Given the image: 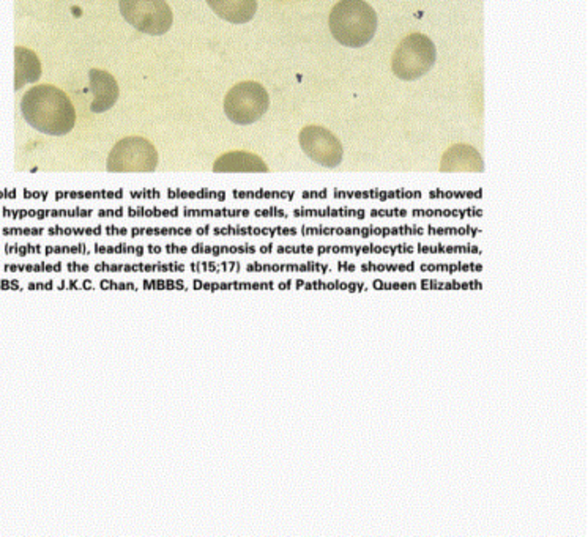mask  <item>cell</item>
Here are the masks:
<instances>
[{
    "mask_svg": "<svg viewBox=\"0 0 588 537\" xmlns=\"http://www.w3.org/2000/svg\"><path fill=\"white\" fill-rule=\"evenodd\" d=\"M21 112L24 120L43 135L66 136L76 125V111L68 95L47 84L30 88L24 95Z\"/></svg>",
    "mask_w": 588,
    "mask_h": 537,
    "instance_id": "obj_1",
    "label": "cell"
},
{
    "mask_svg": "<svg viewBox=\"0 0 588 537\" xmlns=\"http://www.w3.org/2000/svg\"><path fill=\"white\" fill-rule=\"evenodd\" d=\"M377 24L376 10L365 0H340L329 10V32L342 46H366L376 35Z\"/></svg>",
    "mask_w": 588,
    "mask_h": 537,
    "instance_id": "obj_2",
    "label": "cell"
},
{
    "mask_svg": "<svg viewBox=\"0 0 588 537\" xmlns=\"http://www.w3.org/2000/svg\"><path fill=\"white\" fill-rule=\"evenodd\" d=\"M437 49L430 36L415 32L400 40L391 57V70L400 81L412 82L436 65Z\"/></svg>",
    "mask_w": 588,
    "mask_h": 537,
    "instance_id": "obj_3",
    "label": "cell"
},
{
    "mask_svg": "<svg viewBox=\"0 0 588 537\" xmlns=\"http://www.w3.org/2000/svg\"><path fill=\"white\" fill-rule=\"evenodd\" d=\"M270 107V96L259 82L245 81L230 88L224 98V114L230 122L248 127L259 122Z\"/></svg>",
    "mask_w": 588,
    "mask_h": 537,
    "instance_id": "obj_4",
    "label": "cell"
},
{
    "mask_svg": "<svg viewBox=\"0 0 588 537\" xmlns=\"http://www.w3.org/2000/svg\"><path fill=\"white\" fill-rule=\"evenodd\" d=\"M118 5L125 21L146 35H165L174 24L166 0H120Z\"/></svg>",
    "mask_w": 588,
    "mask_h": 537,
    "instance_id": "obj_5",
    "label": "cell"
},
{
    "mask_svg": "<svg viewBox=\"0 0 588 537\" xmlns=\"http://www.w3.org/2000/svg\"><path fill=\"white\" fill-rule=\"evenodd\" d=\"M106 166L112 174H148L158 167V153L148 140L127 137L112 148Z\"/></svg>",
    "mask_w": 588,
    "mask_h": 537,
    "instance_id": "obj_6",
    "label": "cell"
},
{
    "mask_svg": "<svg viewBox=\"0 0 588 537\" xmlns=\"http://www.w3.org/2000/svg\"><path fill=\"white\" fill-rule=\"evenodd\" d=\"M299 142L306 157L319 166L333 169L341 164L344 157L341 140L324 127H318V125L305 127L300 131Z\"/></svg>",
    "mask_w": 588,
    "mask_h": 537,
    "instance_id": "obj_7",
    "label": "cell"
},
{
    "mask_svg": "<svg viewBox=\"0 0 588 537\" xmlns=\"http://www.w3.org/2000/svg\"><path fill=\"white\" fill-rule=\"evenodd\" d=\"M303 237H359V238H389V237H421L426 230L420 226L398 228H327V226H303Z\"/></svg>",
    "mask_w": 588,
    "mask_h": 537,
    "instance_id": "obj_8",
    "label": "cell"
},
{
    "mask_svg": "<svg viewBox=\"0 0 588 537\" xmlns=\"http://www.w3.org/2000/svg\"><path fill=\"white\" fill-rule=\"evenodd\" d=\"M316 254L319 258L325 256H411L415 254V246L411 243H400V245H319L316 246Z\"/></svg>",
    "mask_w": 588,
    "mask_h": 537,
    "instance_id": "obj_9",
    "label": "cell"
},
{
    "mask_svg": "<svg viewBox=\"0 0 588 537\" xmlns=\"http://www.w3.org/2000/svg\"><path fill=\"white\" fill-rule=\"evenodd\" d=\"M95 273H116V275H158V273H185L187 263L171 262H96L92 265Z\"/></svg>",
    "mask_w": 588,
    "mask_h": 537,
    "instance_id": "obj_10",
    "label": "cell"
},
{
    "mask_svg": "<svg viewBox=\"0 0 588 537\" xmlns=\"http://www.w3.org/2000/svg\"><path fill=\"white\" fill-rule=\"evenodd\" d=\"M88 81H90V92L94 94L90 111L94 114H103L112 109L120 95L116 77L107 71L92 70L88 73Z\"/></svg>",
    "mask_w": 588,
    "mask_h": 537,
    "instance_id": "obj_11",
    "label": "cell"
},
{
    "mask_svg": "<svg viewBox=\"0 0 588 537\" xmlns=\"http://www.w3.org/2000/svg\"><path fill=\"white\" fill-rule=\"evenodd\" d=\"M247 273H271V275H294V273H318V275H329L333 271V267L327 262L319 260H306V262H249L243 267Z\"/></svg>",
    "mask_w": 588,
    "mask_h": 537,
    "instance_id": "obj_12",
    "label": "cell"
},
{
    "mask_svg": "<svg viewBox=\"0 0 588 537\" xmlns=\"http://www.w3.org/2000/svg\"><path fill=\"white\" fill-rule=\"evenodd\" d=\"M215 174H267L270 172L264 159L249 152L224 153L213 164Z\"/></svg>",
    "mask_w": 588,
    "mask_h": 537,
    "instance_id": "obj_13",
    "label": "cell"
},
{
    "mask_svg": "<svg viewBox=\"0 0 588 537\" xmlns=\"http://www.w3.org/2000/svg\"><path fill=\"white\" fill-rule=\"evenodd\" d=\"M199 237H262V238H278V237H297L300 234L295 228H249V226H226V228H196Z\"/></svg>",
    "mask_w": 588,
    "mask_h": 537,
    "instance_id": "obj_14",
    "label": "cell"
},
{
    "mask_svg": "<svg viewBox=\"0 0 588 537\" xmlns=\"http://www.w3.org/2000/svg\"><path fill=\"white\" fill-rule=\"evenodd\" d=\"M278 290H340V292L363 293L370 286L361 280L288 279L277 282Z\"/></svg>",
    "mask_w": 588,
    "mask_h": 537,
    "instance_id": "obj_15",
    "label": "cell"
},
{
    "mask_svg": "<svg viewBox=\"0 0 588 537\" xmlns=\"http://www.w3.org/2000/svg\"><path fill=\"white\" fill-rule=\"evenodd\" d=\"M441 172H482V159L480 153L471 146L456 144L443 153L441 161Z\"/></svg>",
    "mask_w": 588,
    "mask_h": 537,
    "instance_id": "obj_16",
    "label": "cell"
},
{
    "mask_svg": "<svg viewBox=\"0 0 588 537\" xmlns=\"http://www.w3.org/2000/svg\"><path fill=\"white\" fill-rule=\"evenodd\" d=\"M212 12L230 24H247L258 13V0H207Z\"/></svg>",
    "mask_w": 588,
    "mask_h": 537,
    "instance_id": "obj_17",
    "label": "cell"
},
{
    "mask_svg": "<svg viewBox=\"0 0 588 537\" xmlns=\"http://www.w3.org/2000/svg\"><path fill=\"white\" fill-rule=\"evenodd\" d=\"M42 64L34 51L27 47L16 46L15 49V90L18 92L24 86L40 81Z\"/></svg>",
    "mask_w": 588,
    "mask_h": 537,
    "instance_id": "obj_18",
    "label": "cell"
},
{
    "mask_svg": "<svg viewBox=\"0 0 588 537\" xmlns=\"http://www.w3.org/2000/svg\"><path fill=\"white\" fill-rule=\"evenodd\" d=\"M193 290H275V280H202L193 279L189 282Z\"/></svg>",
    "mask_w": 588,
    "mask_h": 537,
    "instance_id": "obj_19",
    "label": "cell"
},
{
    "mask_svg": "<svg viewBox=\"0 0 588 537\" xmlns=\"http://www.w3.org/2000/svg\"><path fill=\"white\" fill-rule=\"evenodd\" d=\"M92 249H94V254H96V256H136V258H146V256L165 254L163 245H128V243L98 245V243H95Z\"/></svg>",
    "mask_w": 588,
    "mask_h": 537,
    "instance_id": "obj_20",
    "label": "cell"
},
{
    "mask_svg": "<svg viewBox=\"0 0 588 537\" xmlns=\"http://www.w3.org/2000/svg\"><path fill=\"white\" fill-rule=\"evenodd\" d=\"M49 237H128L130 230L117 226H96V228H60L54 226L46 230Z\"/></svg>",
    "mask_w": 588,
    "mask_h": 537,
    "instance_id": "obj_21",
    "label": "cell"
},
{
    "mask_svg": "<svg viewBox=\"0 0 588 537\" xmlns=\"http://www.w3.org/2000/svg\"><path fill=\"white\" fill-rule=\"evenodd\" d=\"M189 252L195 256H212V258H221V256H253L258 254V246L249 245H206V243H195L189 246Z\"/></svg>",
    "mask_w": 588,
    "mask_h": 537,
    "instance_id": "obj_22",
    "label": "cell"
},
{
    "mask_svg": "<svg viewBox=\"0 0 588 537\" xmlns=\"http://www.w3.org/2000/svg\"><path fill=\"white\" fill-rule=\"evenodd\" d=\"M187 267L195 275H228L241 273L243 263L240 260H191Z\"/></svg>",
    "mask_w": 588,
    "mask_h": 537,
    "instance_id": "obj_23",
    "label": "cell"
},
{
    "mask_svg": "<svg viewBox=\"0 0 588 537\" xmlns=\"http://www.w3.org/2000/svg\"><path fill=\"white\" fill-rule=\"evenodd\" d=\"M5 273H24V275H46V273H62L66 269V263L56 262H6L2 265Z\"/></svg>",
    "mask_w": 588,
    "mask_h": 537,
    "instance_id": "obj_24",
    "label": "cell"
},
{
    "mask_svg": "<svg viewBox=\"0 0 588 537\" xmlns=\"http://www.w3.org/2000/svg\"><path fill=\"white\" fill-rule=\"evenodd\" d=\"M415 252L421 256H482V249L477 245H424L418 243Z\"/></svg>",
    "mask_w": 588,
    "mask_h": 537,
    "instance_id": "obj_25",
    "label": "cell"
},
{
    "mask_svg": "<svg viewBox=\"0 0 588 537\" xmlns=\"http://www.w3.org/2000/svg\"><path fill=\"white\" fill-rule=\"evenodd\" d=\"M418 269L421 273L454 275V273H482L484 267L482 262H423L418 265Z\"/></svg>",
    "mask_w": 588,
    "mask_h": 537,
    "instance_id": "obj_26",
    "label": "cell"
},
{
    "mask_svg": "<svg viewBox=\"0 0 588 537\" xmlns=\"http://www.w3.org/2000/svg\"><path fill=\"white\" fill-rule=\"evenodd\" d=\"M482 280H439L420 279L418 289L421 290H482Z\"/></svg>",
    "mask_w": 588,
    "mask_h": 537,
    "instance_id": "obj_27",
    "label": "cell"
},
{
    "mask_svg": "<svg viewBox=\"0 0 588 537\" xmlns=\"http://www.w3.org/2000/svg\"><path fill=\"white\" fill-rule=\"evenodd\" d=\"M361 273H415L418 263L415 260L407 262H363L359 265Z\"/></svg>",
    "mask_w": 588,
    "mask_h": 537,
    "instance_id": "obj_28",
    "label": "cell"
},
{
    "mask_svg": "<svg viewBox=\"0 0 588 537\" xmlns=\"http://www.w3.org/2000/svg\"><path fill=\"white\" fill-rule=\"evenodd\" d=\"M195 230L191 228H133L130 230V238H141V237H193Z\"/></svg>",
    "mask_w": 588,
    "mask_h": 537,
    "instance_id": "obj_29",
    "label": "cell"
},
{
    "mask_svg": "<svg viewBox=\"0 0 588 537\" xmlns=\"http://www.w3.org/2000/svg\"><path fill=\"white\" fill-rule=\"evenodd\" d=\"M259 254H277V256H312L316 254V246L312 245H267L258 246Z\"/></svg>",
    "mask_w": 588,
    "mask_h": 537,
    "instance_id": "obj_30",
    "label": "cell"
},
{
    "mask_svg": "<svg viewBox=\"0 0 588 537\" xmlns=\"http://www.w3.org/2000/svg\"><path fill=\"white\" fill-rule=\"evenodd\" d=\"M94 249L87 243H76V245H47L43 249V256L53 258V256H92Z\"/></svg>",
    "mask_w": 588,
    "mask_h": 537,
    "instance_id": "obj_31",
    "label": "cell"
},
{
    "mask_svg": "<svg viewBox=\"0 0 588 537\" xmlns=\"http://www.w3.org/2000/svg\"><path fill=\"white\" fill-rule=\"evenodd\" d=\"M142 290H182L188 292L191 286L185 279H142Z\"/></svg>",
    "mask_w": 588,
    "mask_h": 537,
    "instance_id": "obj_32",
    "label": "cell"
},
{
    "mask_svg": "<svg viewBox=\"0 0 588 537\" xmlns=\"http://www.w3.org/2000/svg\"><path fill=\"white\" fill-rule=\"evenodd\" d=\"M92 211H51V213H45V211H35V213H23V211H4V217L13 218V219H23V218H36V219H45L47 217H90Z\"/></svg>",
    "mask_w": 588,
    "mask_h": 537,
    "instance_id": "obj_33",
    "label": "cell"
},
{
    "mask_svg": "<svg viewBox=\"0 0 588 537\" xmlns=\"http://www.w3.org/2000/svg\"><path fill=\"white\" fill-rule=\"evenodd\" d=\"M482 234V228H473V226H464V228H428L430 237H469L475 238Z\"/></svg>",
    "mask_w": 588,
    "mask_h": 537,
    "instance_id": "obj_34",
    "label": "cell"
},
{
    "mask_svg": "<svg viewBox=\"0 0 588 537\" xmlns=\"http://www.w3.org/2000/svg\"><path fill=\"white\" fill-rule=\"evenodd\" d=\"M43 249H45V246L38 245V243H25V245L5 243L4 249H2V254L18 256V258H29V256H43Z\"/></svg>",
    "mask_w": 588,
    "mask_h": 537,
    "instance_id": "obj_35",
    "label": "cell"
},
{
    "mask_svg": "<svg viewBox=\"0 0 588 537\" xmlns=\"http://www.w3.org/2000/svg\"><path fill=\"white\" fill-rule=\"evenodd\" d=\"M294 215L299 218H365L361 210H297Z\"/></svg>",
    "mask_w": 588,
    "mask_h": 537,
    "instance_id": "obj_36",
    "label": "cell"
},
{
    "mask_svg": "<svg viewBox=\"0 0 588 537\" xmlns=\"http://www.w3.org/2000/svg\"><path fill=\"white\" fill-rule=\"evenodd\" d=\"M374 290H417L418 282L413 280H382L374 279L370 282Z\"/></svg>",
    "mask_w": 588,
    "mask_h": 537,
    "instance_id": "obj_37",
    "label": "cell"
},
{
    "mask_svg": "<svg viewBox=\"0 0 588 537\" xmlns=\"http://www.w3.org/2000/svg\"><path fill=\"white\" fill-rule=\"evenodd\" d=\"M96 289L100 290H130V292H137L141 290V286H137L136 282H131V280H116V279H107V278H103V279H96Z\"/></svg>",
    "mask_w": 588,
    "mask_h": 537,
    "instance_id": "obj_38",
    "label": "cell"
},
{
    "mask_svg": "<svg viewBox=\"0 0 588 537\" xmlns=\"http://www.w3.org/2000/svg\"><path fill=\"white\" fill-rule=\"evenodd\" d=\"M56 290H96L94 279H54Z\"/></svg>",
    "mask_w": 588,
    "mask_h": 537,
    "instance_id": "obj_39",
    "label": "cell"
},
{
    "mask_svg": "<svg viewBox=\"0 0 588 537\" xmlns=\"http://www.w3.org/2000/svg\"><path fill=\"white\" fill-rule=\"evenodd\" d=\"M482 211L478 210H456V211H428L415 210L413 217H441V218H473L482 217Z\"/></svg>",
    "mask_w": 588,
    "mask_h": 537,
    "instance_id": "obj_40",
    "label": "cell"
},
{
    "mask_svg": "<svg viewBox=\"0 0 588 537\" xmlns=\"http://www.w3.org/2000/svg\"><path fill=\"white\" fill-rule=\"evenodd\" d=\"M185 217H198V218H236V217H248V211L245 210H188L185 211Z\"/></svg>",
    "mask_w": 588,
    "mask_h": 537,
    "instance_id": "obj_41",
    "label": "cell"
},
{
    "mask_svg": "<svg viewBox=\"0 0 588 537\" xmlns=\"http://www.w3.org/2000/svg\"><path fill=\"white\" fill-rule=\"evenodd\" d=\"M0 234L4 237H43L46 228H4Z\"/></svg>",
    "mask_w": 588,
    "mask_h": 537,
    "instance_id": "obj_42",
    "label": "cell"
},
{
    "mask_svg": "<svg viewBox=\"0 0 588 537\" xmlns=\"http://www.w3.org/2000/svg\"><path fill=\"white\" fill-rule=\"evenodd\" d=\"M128 217H177V211H148L146 208H131L128 210Z\"/></svg>",
    "mask_w": 588,
    "mask_h": 537,
    "instance_id": "obj_43",
    "label": "cell"
},
{
    "mask_svg": "<svg viewBox=\"0 0 588 537\" xmlns=\"http://www.w3.org/2000/svg\"><path fill=\"white\" fill-rule=\"evenodd\" d=\"M66 273H90L92 271V265L86 262H76V260H70L66 263Z\"/></svg>",
    "mask_w": 588,
    "mask_h": 537,
    "instance_id": "obj_44",
    "label": "cell"
},
{
    "mask_svg": "<svg viewBox=\"0 0 588 537\" xmlns=\"http://www.w3.org/2000/svg\"><path fill=\"white\" fill-rule=\"evenodd\" d=\"M165 248V254H169V256H185L188 254L189 246L187 245H176V243H166L163 245Z\"/></svg>",
    "mask_w": 588,
    "mask_h": 537,
    "instance_id": "obj_45",
    "label": "cell"
},
{
    "mask_svg": "<svg viewBox=\"0 0 588 537\" xmlns=\"http://www.w3.org/2000/svg\"><path fill=\"white\" fill-rule=\"evenodd\" d=\"M0 290L21 292V290H24L23 282L19 279H0Z\"/></svg>",
    "mask_w": 588,
    "mask_h": 537,
    "instance_id": "obj_46",
    "label": "cell"
},
{
    "mask_svg": "<svg viewBox=\"0 0 588 537\" xmlns=\"http://www.w3.org/2000/svg\"><path fill=\"white\" fill-rule=\"evenodd\" d=\"M336 269L340 273H355L359 269V265H355L353 262H348V260H338L336 262Z\"/></svg>",
    "mask_w": 588,
    "mask_h": 537,
    "instance_id": "obj_47",
    "label": "cell"
},
{
    "mask_svg": "<svg viewBox=\"0 0 588 537\" xmlns=\"http://www.w3.org/2000/svg\"><path fill=\"white\" fill-rule=\"evenodd\" d=\"M256 217H278L288 218V215L283 210H270V211H256Z\"/></svg>",
    "mask_w": 588,
    "mask_h": 537,
    "instance_id": "obj_48",
    "label": "cell"
},
{
    "mask_svg": "<svg viewBox=\"0 0 588 537\" xmlns=\"http://www.w3.org/2000/svg\"><path fill=\"white\" fill-rule=\"evenodd\" d=\"M372 217H404V215H407V213H404V211H377L374 210L372 213H370Z\"/></svg>",
    "mask_w": 588,
    "mask_h": 537,
    "instance_id": "obj_49",
    "label": "cell"
},
{
    "mask_svg": "<svg viewBox=\"0 0 588 537\" xmlns=\"http://www.w3.org/2000/svg\"><path fill=\"white\" fill-rule=\"evenodd\" d=\"M2 249H4V245H0V254H2Z\"/></svg>",
    "mask_w": 588,
    "mask_h": 537,
    "instance_id": "obj_50",
    "label": "cell"
},
{
    "mask_svg": "<svg viewBox=\"0 0 588 537\" xmlns=\"http://www.w3.org/2000/svg\"><path fill=\"white\" fill-rule=\"evenodd\" d=\"M0 269H2V267H0Z\"/></svg>",
    "mask_w": 588,
    "mask_h": 537,
    "instance_id": "obj_51",
    "label": "cell"
}]
</instances>
